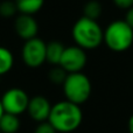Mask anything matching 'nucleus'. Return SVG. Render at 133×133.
Masks as SVG:
<instances>
[{"instance_id": "f257e3e1", "label": "nucleus", "mask_w": 133, "mask_h": 133, "mask_svg": "<svg viewBox=\"0 0 133 133\" xmlns=\"http://www.w3.org/2000/svg\"><path fill=\"white\" fill-rule=\"evenodd\" d=\"M82 111L79 105L69 101L58 102L51 106L48 122L57 132H72L82 123Z\"/></svg>"}, {"instance_id": "f03ea898", "label": "nucleus", "mask_w": 133, "mask_h": 133, "mask_svg": "<svg viewBox=\"0 0 133 133\" xmlns=\"http://www.w3.org/2000/svg\"><path fill=\"white\" fill-rule=\"evenodd\" d=\"M72 39L84 50L95 49L104 41V32L96 20L82 16L75 22L71 30Z\"/></svg>"}, {"instance_id": "7ed1b4c3", "label": "nucleus", "mask_w": 133, "mask_h": 133, "mask_svg": "<svg viewBox=\"0 0 133 133\" xmlns=\"http://www.w3.org/2000/svg\"><path fill=\"white\" fill-rule=\"evenodd\" d=\"M104 42L113 51H125L133 43V29L126 21L117 20L111 22L104 32Z\"/></svg>"}, {"instance_id": "20e7f679", "label": "nucleus", "mask_w": 133, "mask_h": 133, "mask_svg": "<svg viewBox=\"0 0 133 133\" xmlns=\"http://www.w3.org/2000/svg\"><path fill=\"white\" fill-rule=\"evenodd\" d=\"M63 91L66 101L79 105L89 99L91 95V82L82 72L68 74L63 83Z\"/></svg>"}, {"instance_id": "39448f33", "label": "nucleus", "mask_w": 133, "mask_h": 133, "mask_svg": "<svg viewBox=\"0 0 133 133\" xmlns=\"http://www.w3.org/2000/svg\"><path fill=\"white\" fill-rule=\"evenodd\" d=\"M47 43L39 37L27 40L22 48V60L29 68H37L46 62Z\"/></svg>"}, {"instance_id": "423d86ee", "label": "nucleus", "mask_w": 133, "mask_h": 133, "mask_svg": "<svg viewBox=\"0 0 133 133\" xmlns=\"http://www.w3.org/2000/svg\"><path fill=\"white\" fill-rule=\"evenodd\" d=\"M0 101L5 112L19 116L27 110L29 104V97L22 89L13 88L7 90Z\"/></svg>"}, {"instance_id": "0eeeda50", "label": "nucleus", "mask_w": 133, "mask_h": 133, "mask_svg": "<svg viewBox=\"0 0 133 133\" xmlns=\"http://www.w3.org/2000/svg\"><path fill=\"white\" fill-rule=\"evenodd\" d=\"M87 61L88 57L84 49L78 46H70L65 47L58 65L62 66L68 74L81 72L87 64Z\"/></svg>"}, {"instance_id": "6e6552de", "label": "nucleus", "mask_w": 133, "mask_h": 133, "mask_svg": "<svg viewBox=\"0 0 133 133\" xmlns=\"http://www.w3.org/2000/svg\"><path fill=\"white\" fill-rule=\"evenodd\" d=\"M14 28H15L16 34L25 41L36 37L37 32H39V25L36 20L33 18V15H29V14L19 15L15 19Z\"/></svg>"}, {"instance_id": "1a4fd4ad", "label": "nucleus", "mask_w": 133, "mask_h": 133, "mask_svg": "<svg viewBox=\"0 0 133 133\" xmlns=\"http://www.w3.org/2000/svg\"><path fill=\"white\" fill-rule=\"evenodd\" d=\"M27 111L29 116L36 122H46L48 120L51 111V105L49 101L43 96H35L29 99Z\"/></svg>"}, {"instance_id": "9d476101", "label": "nucleus", "mask_w": 133, "mask_h": 133, "mask_svg": "<svg viewBox=\"0 0 133 133\" xmlns=\"http://www.w3.org/2000/svg\"><path fill=\"white\" fill-rule=\"evenodd\" d=\"M65 47L58 41H51L47 43V50H46V61L54 65L60 64L61 57L63 55Z\"/></svg>"}, {"instance_id": "9b49d317", "label": "nucleus", "mask_w": 133, "mask_h": 133, "mask_svg": "<svg viewBox=\"0 0 133 133\" xmlns=\"http://www.w3.org/2000/svg\"><path fill=\"white\" fill-rule=\"evenodd\" d=\"M20 129V120L18 116L5 112L0 118V132L1 133H16Z\"/></svg>"}, {"instance_id": "f8f14e48", "label": "nucleus", "mask_w": 133, "mask_h": 133, "mask_svg": "<svg viewBox=\"0 0 133 133\" xmlns=\"http://www.w3.org/2000/svg\"><path fill=\"white\" fill-rule=\"evenodd\" d=\"M18 7V11L21 14H33L37 13L42 8L44 4V0H14Z\"/></svg>"}, {"instance_id": "ddd939ff", "label": "nucleus", "mask_w": 133, "mask_h": 133, "mask_svg": "<svg viewBox=\"0 0 133 133\" xmlns=\"http://www.w3.org/2000/svg\"><path fill=\"white\" fill-rule=\"evenodd\" d=\"M14 64V56L9 49L0 46V75L7 74Z\"/></svg>"}, {"instance_id": "4468645a", "label": "nucleus", "mask_w": 133, "mask_h": 133, "mask_svg": "<svg viewBox=\"0 0 133 133\" xmlns=\"http://www.w3.org/2000/svg\"><path fill=\"white\" fill-rule=\"evenodd\" d=\"M102 5L97 0H90L83 7V13L85 18H89L91 20H98V18L102 15Z\"/></svg>"}, {"instance_id": "2eb2a0df", "label": "nucleus", "mask_w": 133, "mask_h": 133, "mask_svg": "<svg viewBox=\"0 0 133 133\" xmlns=\"http://www.w3.org/2000/svg\"><path fill=\"white\" fill-rule=\"evenodd\" d=\"M66 76H68V72L62 68L61 65H56L49 71V79L54 83V84H62L64 83Z\"/></svg>"}, {"instance_id": "dca6fc26", "label": "nucleus", "mask_w": 133, "mask_h": 133, "mask_svg": "<svg viewBox=\"0 0 133 133\" xmlns=\"http://www.w3.org/2000/svg\"><path fill=\"white\" fill-rule=\"evenodd\" d=\"M18 11L15 1H9V0H5L0 4V15L2 18H11Z\"/></svg>"}, {"instance_id": "f3484780", "label": "nucleus", "mask_w": 133, "mask_h": 133, "mask_svg": "<svg viewBox=\"0 0 133 133\" xmlns=\"http://www.w3.org/2000/svg\"><path fill=\"white\" fill-rule=\"evenodd\" d=\"M56 132L57 131L54 129V126L49 122H42L34 131V133H56Z\"/></svg>"}, {"instance_id": "a211bd4d", "label": "nucleus", "mask_w": 133, "mask_h": 133, "mask_svg": "<svg viewBox=\"0 0 133 133\" xmlns=\"http://www.w3.org/2000/svg\"><path fill=\"white\" fill-rule=\"evenodd\" d=\"M116 6L123 9H129L133 6V0H113Z\"/></svg>"}, {"instance_id": "6ab92c4d", "label": "nucleus", "mask_w": 133, "mask_h": 133, "mask_svg": "<svg viewBox=\"0 0 133 133\" xmlns=\"http://www.w3.org/2000/svg\"><path fill=\"white\" fill-rule=\"evenodd\" d=\"M126 23L130 26V27L133 29V6L131 8L127 9V13H126V19H125Z\"/></svg>"}, {"instance_id": "aec40b11", "label": "nucleus", "mask_w": 133, "mask_h": 133, "mask_svg": "<svg viewBox=\"0 0 133 133\" xmlns=\"http://www.w3.org/2000/svg\"><path fill=\"white\" fill-rule=\"evenodd\" d=\"M129 131L130 133H133V115L131 116V118L129 120Z\"/></svg>"}, {"instance_id": "412c9836", "label": "nucleus", "mask_w": 133, "mask_h": 133, "mask_svg": "<svg viewBox=\"0 0 133 133\" xmlns=\"http://www.w3.org/2000/svg\"><path fill=\"white\" fill-rule=\"evenodd\" d=\"M5 113V111H4V108H2V104H1V101H0V118L2 117V115Z\"/></svg>"}, {"instance_id": "4be33fe9", "label": "nucleus", "mask_w": 133, "mask_h": 133, "mask_svg": "<svg viewBox=\"0 0 133 133\" xmlns=\"http://www.w3.org/2000/svg\"><path fill=\"white\" fill-rule=\"evenodd\" d=\"M0 133H1V132H0Z\"/></svg>"}]
</instances>
